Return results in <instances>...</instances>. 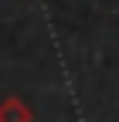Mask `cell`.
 Returning <instances> with one entry per match:
<instances>
[{"label": "cell", "mask_w": 119, "mask_h": 122, "mask_svg": "<svg viewBox=\"0 0 119 122\" xmlns=\"http://www.w3.org/2000/svg\"><path fill=\"white\" fill-rule=\"evenodd\" d=\"M0 122H34V112L21 95H7L0 102Z\"/></svg>", "instance_id": "6da1fadb"}]
</instances>
